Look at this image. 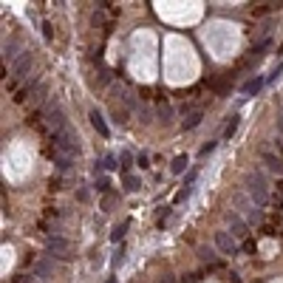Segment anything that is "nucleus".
<instances>
[{
	"instance_id": "nucleus-19",
	"label": "nucleus",
	"mask_w": 283,
	"mask_h": 283,
	"mask_svg": "<svg viewBox=\"0 0 283 283\" xmlns=\"http://www.w3.org/2000/svg\"><path fill=\"white\" fill-rule=\"evenodd\" d=\"M128 227H131V221H125V224H122V227H117V230H114V235H111V241H122V238H125V230H128Z\"/></svg>"
},
{
	"instance_id": "nucleus-18",
	"label": "nucleus",
	"mask_w": 283,
	"mask_h": 283,
	"mask_svg": "<svg viewBox=\"0 0 283 283\" xmlns=\"http://www.w3.org/2000/svg\"><path fill=\"white\" fill-rule=\"evenodd\" d=\"M139 187H142V184H139L136 176H125V190H128V193H136Z\"/></svg>"
},
{
	"instance_id": "nucleus-28",
	"label": "nucleus",
	"mask_w": 283,
	"mask_h": 283,
	"mask_svg": "<svg viewBox=\"0 0 283 283\" xmlns=\"http://www.w3.org/2000/svg\"><path fill=\"white\" fill-rule=\"evenodd\" d=\"M278 119H283V102H281V108H278Z\"/></svg>"
},
{
	"instance_id": "nucleus-29",
	"label": "nucleus",
	"mask_w": 283,
	"mask_h": 283,
	"mask_svg": "<svg viewBox=\"0 0 283 283\" xmlns=\"http://www.w3.org/2000/svg\"><path fill=\"white\" fill-rule=\"evenodd\" d=\"M278 148H281V153H283V139H278Z\"/></svg>"
},
{
	"instance_id": "nucleus-22",
	"label": "nucleus",
	"mask_w": 283,
	"mask_h": 283,
	"mask_svg": "<svg viewBox=\"0 0 283 283\" xmlns=\"http://www.w3.org/2000/svg\"><path fill=\"white\" fill-rule=\"evenodd\" d=\"M275 6H278V3H261V6L255 9V15H266V12H272V9H275Z\"/></svg>"
},
{
	"instance_id": "nucleus-30",
	"label": "nucleus",
	"mask_w": 283,
	"mask_h": 283,
	"mask_svg": "<svg viewBox=\"0 0 283 283\" xmlns=\"http://www.w3.org/2000/svg\"><path fill=\"white\" fill-rule=\"evenodd\" d=\"M108 283H117V281H114V278H111V281H108Z\"/></svg>"
},
{
	"instance_id": "nucleus-6",
	"label": "nucleus",
	"mask_w": 283,
	"mask_h": 283,
	"mask_svg": "<svg viewBox=\"0 0 283 283\" xmlns=\"http://www.w3.org/2000/svg\"><path fill=\"white\" fill-rule=\"evenodd\" d=\"M227 224H230V235H233L235 241H241V238H247V235H250V224L238 216L235 210L227 213Z\"/></svg>"
},
{
	"instance_id": "nucleus-15",
	"label": "nucleus",
	"mask_w": 283,
	"mask_h": 283,
	"mask_svg": "<svg viewBox=\"0 0 283 283\" xmlns=\"http://www.w3.org/2000/svg\"><path fill=\"white\" fill-rule=\"evenodd\" d=\"M269 43H272L269 37H264V40H258V43L252 46V57H261V54H264V51L269 49Z\"/></svg>"
},
{
	"instance_id": "nucleus-23",
	"label": "nucleus",
	"mask_w": 283,
	"mask_h": 283,
	"mask_svg": "<svg viewBox=\"0 0 283 283\" xmlns=\"http://www.w3.org/2000/svg\"><path fill=\"white\" fill-rule=\"evenodd\" d=\"M105 167H108V170H117V156H105Z\"/></svg>"
},
{
	"instance_id": "nucleus-21",
	"label": "nucleus",
	"mask_w": 283,
	"mask_h": 283,
	"mask_svg": "<svg viewBox=\"0 0 283 283\" xmlns=\"http://www.w3.org/2000/svg\"><path fill=\"white\" fill-rule=\"evenodd\" d=\"M97 190H100V193H108V190H111V182H108L105 176H100V179H97Z\"/></svg>"
},
{
	"instance_id": "nucleus-2",
	"label": "nucleus",
	"mask_w": 283,
	"mask_h": 283,
	"mask_svg": "<svg viewBox=\"0 0 283 283\" xmlns=\"http://www.w3.org/2000/svg\"><path fill=\"white\" fill-rule=\"evenodd\" d=\"M51 153L54 156H68V159H77L80 156V136H77V131L71 125L51 139Z\"/></svg>"
},
{
	"instance_id": "nucleus-27",
	"label": "nucleus",
	"mask_w": 283,
	"mask_h": 283,
	"mask_svg": "<svg viewBox=\"0 0 283 283\" xmlns=\"http://www.w3.org/2000/svg\"><path fill=\"white\" fill-rule=\"evenodd\" d=\"M162 283H176V281H173V275H165V278H162Z\"/></svg>"
},
{
	"instance_id": "nucleus-13",
	"label": "nucleus",
	"mask_w": 283,
	"mask_h": 283,
	"mask_svg": "<svg viewBox=\"0 0 283 283\" xmlns=\"http://www.w3.org/2000/svg\"><path fill=\"white\" fill-rule=\"evenodd\" d=\"M187 165H190V159H187V156H176V159H173V165H170V170H173V173H176V176H182L184 170H187Z\"/></svg>"
},
{
	"instance_id": "nucleus-17",
	"label": "nucleus",
	"mask_w": 283,
	"mask_h": 283,
	"mask_svg": "<svg viewBox=\"0 0 283 283\" xmlns=\"http://www.w3.org/2000/svg\"><path fill=\"white\" fill-rule=\"evenodd\" d=\"M170 117H173V108H170L167 102H162V105H159V119L167 125V122H170Z\"/></svg>"
},
{
	"instance_id": "nucleus-3",
	"label": "nucleus",
	"mask_w": 283,
	"mask_h": 283,
	"mask_svg": "<svg viewBox=\"0 0 283 283\" xmlns=\"http://www.w3.org/2000/svg\"><path fill=\"white\" fill-rule=\"evenodd\" d=\"M233 210L244 218L250 227H255V224H261V221H264V210H261V207H255V204L250 201V196H244V193H235V196H233Z\"/></svg>"
},
{
	"instance_id": "nucleus-9",
	"label": "nucleus",
	"mask_w": 283,
	"mask_h": 283,
	"mask_svg": "<svg viewBox=\"0 0 283 283\" xmlns=\"http://www.w3.org/2000/svg\"><path fill=\"white\" fill-rule=\"evenodd\" d=\"M91 125H94V131H97V133H100L102 139H108V136H111V131H108V125H105V117H102V114L97 111V108L91 111Z\"/></svg>"
},
{
	"instance_id": "nucleus-4",
	"label": "nucleus",
	"mask_w": 283,
	"mask_h": 283,
	"mask_svg": "<svg viewBox=\"0 0 283 283\" xmlns=\"http://www.w3.org/2000/svg\"><path fill=\"white\" fill-rule=\"evenodd\" d=\"M46 250H49V258H60V261H71L74 258L71 255V244H68L63 235H51Z\"/></svg>"
},
{
	"instance_id": "nucleus-25",
	"label": "nucleus",
	"mask_w": 283,
	"mask_h": 283,
	"mask_svg": "<svg viewBox=\"0 0 283 283\" xmlns=\"http://www.w3.org/2000/svg\"><path fill=\"white\" fill-rule=\"evenodd\" d=\"M281 74H283V63H281V66H278V68H275V71H272V74H269V83H272V80H278V77H281Z\"/></svg>"
},
{
	"instance_id": "nucleus-1",
	"label": "nucleus",
	"mask_w": 283,
	"mask_h": 283,
	"mask_svg": "<svg viewBox=\"0 0 283 283\" xmlns=\"http://www.w3.org/2000/svg\"><path fill=\"white\" fill-rule=\"evenodd\" d=\"M244 187H247V196H250V201L255 204V207H261V210H264V207L269 204V182H266V176H264L261 170L247 173Z\"/></svg>"
},
{
	"instance_id": "nucleus-24",
	"label": "nucleus",
	"mask_w": 283,
	"mask_h": 283,
	"mask_svg": "<svg viewBox=\"0 0 283 283\" xmlns=\"http://www.w3.org/2000/svg\"><path fill=\"white\" fill-rule=\"evenodd\" d=\"M216 145H218V142H213V139H210V142H207V145L201 148V156H207V153H213V150H216Z\"/></svg>"
},
{
	"instance_id": "nucleus-10",
	"label": "nucleus",
	"mask_w": 283,
	"mask_h": 283,
	"mask_svg": "<svg viewBox=\"0 0 283 283\" xmlns=\"http://www.w3.org/2000/svg\"><path fill=\"white\" fill-rule=\"evenodd\" d=\"M261 159H264V165H266L269 170H272V173H278V176H283V159H281V156H275V153H269V150H264V156H261Z\"/></svg>"
},
{
	"instance_id": "nucleus-20",
	"label": "nucleus",
	"mask_w": 283,
	"mask_h": 283,
	"mask_svg": "<svg viewBox=\"0 0 283 283\" xmlns=\"http://www.w3.org/2000/svg\"><path fill=\"white\" fill-rule=\"evenodd\" d=\"M136 111H139V117H142V122H150V117H153V111H150V105H139Z\"/></svg>"
},
{
	"instance_id": "nucleus-26",
	"label": "nucleus",
	"mask_w": 283,
	"mask_h": 283,
	"mask_svg": "<svg viewBox=\"0 0 283 283\" xmlns=\"http://www.w3.org/2000/svg\"><path fill=\"white\" fill-rule=\"evenodd\" d=\"M43 34H46V37H49V40H51V37H54V29H51L49 23H46V26H43Z\"/></svg>"
},
{
	"instance_id": "nucleus-7",
	"label": "nucleus",
	"mask_w": 283,
	"mask_h": 283,
	"mask_svg": "<svg viewBox=\"0 0 283 283\" xmlns=\"http://www.w3.org/2000/svg\"><path fill=\"white\" fill-rule=\"evenodd\" d=\"M216 247L221 255H238V241L230 235V230H218L216 233Z\"/></svg>"
},
{
	"instance_id": "nucleus-16",
	"label": "nucleus",
	"mask_w": 283,
	"mask_h": 283,
	"mask_svg": "<svg viewBox=\"0 0 283 283\" xmlns=\"http://www.w3.org/2000/svg\"><path fill=\"white\" fill-rule=\"evenodd\" d=\"M235 131H238V117H230V122H227V128H224V139H233Z\"/></svg>"
},
{
	"instance_id": "nucleus-11",
	"label": "nucleus",
	"mask_w": 283,
	"mask_h": 283,
	"mask_svg": "<svg viewBox=\"0 0 283 283\" xmlns=\"http://www.w3.org/2000/svg\"><path fill=\"white\" fill-rule=\"evenodd\" d=\"M201 119H204V111H201V108H196V111H190V114L184 117L182 128H184V131H193V128H199V125H201Z\"/></svg>"
},
{
	"instance_id": "nucleus-12",
	"label": "nucleus",
	"mask_w": 283,
	"mask_h": 283,
	"mask_svg": "<svg viewBox=\"0 0 283 283\" xmlns=\"http://www.w3.org/2000/svg\"><path fill=\"white\" fill-rule=\"evenodd\" d=\"M264 83H266L264 77H252L250 83H244V94H247V97H252V94H258V91L264 88Z\"/></svg>"
},
{
	"instance_id": "nucleus-8",
	"label": "nucleus",
	"mask_w": 283,
	"mask_h": 283,
	"mask_svg": "<svg viewBox=\"0 0 283 283\" xmlns=\"http://www.w3.org/2000/svg\"><path fill=\"white\" fill-rule=\"evenodd\" d=\"M34 275H37V281H49L51 275H54V264H51V258L37 261V264H34Z\"/></svg>"
},
{
	"instance_id": "nucleus-5",
	"label": "nucleus",
	"mask_w": 283,
	"mask_h": 283,
	"mask_svg": "<svg viewBox=\"0 0 283 283\" xmlns=\"http://www.w3.org/2000/svg\"><path fill=\"white\" fill-rule=\"evenodd\" d=\"M34 68V54L32 51H23V57L12 66V83H20V80H29V71Z\"/></svg>"
},
{
	"instance_id": "nucleus-14",
	"label": "nucleus",
	"mask_w": 283,
	"mask_h": 283,
	"mask_svg": "<svg viewBox=\"0 0 283 283\" xmlns=\"http://www.w3.org/2000/svg\"><path fill=\"white\" fill-rule=\"evenodd\" d=\"M199 258H201V261H204V264H213V266H216V264H218L216 252H213V250H207V247H201V250H199Z\"/></svg>"
}]
</instances>
